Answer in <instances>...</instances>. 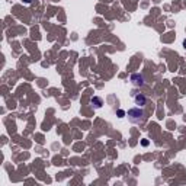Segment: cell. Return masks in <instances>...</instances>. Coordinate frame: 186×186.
I'll return each mask as SVG.
<instances>
[{
	"label": "cell",
	"instance_id": "2",
	"mask_svg": "<svg viewBox=\"0 0 186 186\" xmlns=\"http://www.w3.org/2000/svg\"><path fill=\"white\" fill-rule=\"evenodd\" d=\"M129 81H131L133 86H135V87H143L144 83H146V79H144V76L141 73H133L129 76Z\"/></svg>",
	"mask_w": 186,
	"mask_h": 186
},
{
	"label": "cell",
	"instance_id": "7",
	"mask_svg": "<svg viewBox=\"0 0 186 186\" xmlns=\"http://www.w3.org/2000/svg\"><path fill=\"white\" fill-rule=\"evenodd\" d=\"M183 46H185V50H186V40L183 41Z\"/></svg>",
	"mask_w": 186,
	"mask_h": 186
},
{
	"label": "cell",
	"instance_id": "5",
	"mask_svg": "<svg viewBox=\"0 0 186 186\" xmlns=\"http://www.w3.org/2000/svg\"><path fill=\"white\" fill-rule=\"evenodd\" d=\"M118 116H119V118H124V116H125V112H124V111H122V109H119V111H118Z\"/></svg>",
	"mask_w": 186,
	"mask_h": 186
},
{
	"label": "cell",
	"instance_id": "6",
	"mask_svg": "<svg viewBox=\"0 0 186 186\" xmlns=\"http://www.w3.org/2000/svg\"><path fill=\"white\" fill-rule=\"evenodd\" d=\"M23 2H25V3H28V5H29V3H31L32 0H23Z\"/></svg>",
	"mask_w": 186,
	"mask_h": 186
},
{
	"label": "cell",
	"instance_id": "1",
	"mask_svg": "<svg viewBox=\"0 0 186 186\" xmlns=\"http://www.w3.org/2000/svg\"><path fill=\"white\" fill-rule=\"evenodd\" d=\"M126 116H128L129 122H133V124H141V122H144V119H146V113L143 111V108H140V106L128 109Z\"/></svg>",
	"mask_w": 186,
	"mask_h": 186
},
{
	"label": "cell",
	"instance_id": "4",
	"mask_svg": "<svg viewBox=\"0 0 186 186\" xmlns=\"http://www.w3.org/2000/svg\"><path fill=\"white\" fill-rule=\"evenodd\" d=\"M90 103H92L95 108H100L103 105V102H102V99H100L99 96H93L92 99H90Z\"/></svg>",
	"mask_w": 186,
	"mask_h": 186
},
{
	"label": "cell",
	"instance_id": "3",
	"mask_svg": "<svg viewBox=\"0 0 186 186\" xmlns=\"http://www.w3.org/2000/svg\"><path fill=\"white\" fill-rule=\"evenodd\" d=\"M131 96H133L134 102H135V105H138L140 108H143L144 105L147 103V98L143 95V93H137V92H133L131 93Z\"/></svg>",
	"mask_w": 186,
	"mask_h": 186
}]
</instances>
